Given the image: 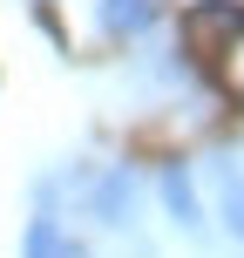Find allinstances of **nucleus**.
<instances>
[{"label": "nucleus", "instance_id": "4", "mask_svg": "<svg viewBox=\"0 0 244 258\" xmlns=\"http://www.w3.org/2000/svg\"><path fill=\"white\" fill-rule=\"evenodd\" d=\"M237 21H244V0H197V7L183 14V48H190L197 61H204V54L217 48V41L231 34Z\"/></svg>", "mask_w": 244, "mask_h": 258}, {"label": "nucleus", "instance_id": "8", "mask_svg": "<svg viewBox=\"0 0 244 258\" xmlns=\"http://www.w3.org/2000/svg\"><path fill=\"white\" fill-rule=\"evenodd\" d=\"M61 258H95V251H89V245H75V238H68V251H61Z\"/></svg>", "mask_w": 244, "mask_h": 258}, {"label": "nucleus", "instance_id": "1", "mask_svg": "<svg viewBox=\"0 0 244 258\" xmlns=\"http://www.w3.org/2000/svg\"><path fill=\"white\" fill-rule=\"evenodd\" d=\"M82 204H89V218L102 224V231H136V218H142V177L129 163H109L102 177H89Z\"/></svg>", "mask_w": 244, "mask_h": 258}, {"label": "nucleus", "instance_id": "2", "mask_svg": "<svg viewBox=\"0 0 244 258\" xmlns=\"http://www.w3.org/2000/svg\"><path fill=\"white\" fill-rule=\"evenodd\" d=\"M156 190H163V211H170V224H177L183 238H197V231L210 224L204 197H197V177H190V163H163V177H156Z\"/></svg>", "mask_w": 244, "mask_h": 258}, {"label": "nucleus", "instance_id": "7", "mask_svg": "<svg viewBox=\"0 0 244 258\" xmlns=\"http://www.w3.org/2000/svg\"><path fill=\"white\" fill-rule=\"evenodd\" d=\"M61 251H68L61 218H54V211H41V218L27 224V238H21V258H61Z\"/></svg>", "mask_w": 244, "mask_h": 258}, {"label": "nucleus", "instance_id": "3", "mask_svg": "<svg viewBox=\"0 0 244 258\" xmlns=\"http://www.w3.org/2000/svg\"><path fill=\"white\" fill-rule=\"evenodd\" d=\"M204 177H210V190H217L210 218L224 224V238H237V245H244V163H237V156H210Z\"/></svg>", "mask_w": 244, "mask_h": 258}, {"label": "nucleus", "instance_id": "6", "mask_svg": "<svg viewBox=\"0 0 244 258\" xmlns=\"http://www.w3.org/2000/svg\"><path fill=\"white\" fill-rule=\"evenodd\" d=\"M204 61H210V75H217V89H224V95H244V21H237L231 34H224L217 48L204 54Z\"/></svg>", "mask_w": 244, "mask_h": 258}, {"label": "nucleus", "instance_id": "5", "mask_svg": "<svg viewBox=\"0 0 244 258\" xmlns=\"http://www.w3.org/2000/svg\"><path fill=\"white\" fill-rule=\"evenodd\" d=\"M95 27L109 41H142L156 27V0H95Z\"/></svg>", "mask_w": 244, "mask_h": 258}]
</instances>
